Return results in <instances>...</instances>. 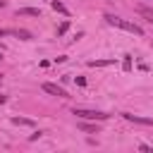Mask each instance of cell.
<instances>
[{"mask_svg":"<svg viewBox=\"0 0 153 153\" xmlns=\"http://www.w3.org/2000/svg\"><path fill=\"white\" fill-rule=\"evenodd\" d=\"M105 19H108V24H112V26H117V29H124V31H129V33H136V36H141V33H143V29H141L139 24H134V22L120 19V17H115V14H108Z\"/></svg>","mask_w":153,"mask_h":153,"instance_id":"cell-1","label":"cell"},{"mask_svg":"<svg viewBox=\"0 0 153 153\" xmlns=\"http://www.w3.org/2000/svg\"><path fill=\"white\" fill-rule=\"evenodd\" d=\"M74 115L81 117V120H93V122H100V120H108V117H110L108 112H100V110H86V108H74Z\"/></svg>","mask_w":153,"mask_h":153,"instance_id":"cell-2","label":"cell"},{"mask_svg":"<svg viewBox=\"0 0 153 153\" xmlns=\"http://www.w3.org/2000/svg\"><path fill=\"white\" fill-rule=\"evenodd\" d=\"M43 91H45V93H50V96H57V98H69V96H67V91H65L62 86L50 84V81H45V84H43Z\"/></svg>","mask_w":153,"mask_h":153,"instance_id":"cell-3","label":"cell"},{"mask_svg":"<svg viewBox=\"0 0 153 153\" xmlns=\"http://www.w3.org/2000/svg\"><path fill=\"white\" fill-rule=\"evenodd\" d=\"M122 117L127 122H136V124H146V127H153V120L151 117H141V115H131V112H122Z\"/></svg>","mask_w":153,"mask_h":153,"instance_id":"cell-4","label":"cell"},{"mask_svg":"<svg viewBox=\"0 0 153 153\" xmlns=\"http://www.w3.org/2000/svg\"><path fill=\"white\" fill-rule=\"evenodd\" d=\"M17 14H22V17H41V10H36V7H22V10H17Z\"/></svg>","mask_w":153,"mask_h":153,"instance_id":"cell-5","label":"cell"},{"mask_svg":"<svg viewBox=\"0 0 153 153\" xmlns=\"http://www.w3.org/2000/svg\"><path fill=\"white\" fill-rule=\"evenodd\" d=\"M12 36H17V38H22V41H29V38H31V33L24 31V29H12Z\"/></svg>","mask_w":153,"mask_h":153,"instance_id":"cell-6","label":"cell"},{"mask_svg":"<svg viewBox=\"0 0 153 153\" xmlns=\"http://www.w3.org/2000/svg\"><path fill=\"white\" fill-rule=\"evenodd\" d=\"M12 124H22V127H33V120H26V117H12Z\"/></svg>","mask_w":153,"mask_h":153,"instance_id":"cell-7","label":"cell"},{"mask_svg":"<svg viewBox=\"0 0 153 153\" xmlns=\"http://www.w3.org/2000/svg\"><path fill=\"white\" fill-rule=\"evenodd\" d=\"M115 60H88V67H105V65H112Z\"/></svg>","mask_w":153,"mask_h":153,"instance_id":"cell-8","label":"cell"},{"mask_svg":"<svg viewBox=\"0 0 153 153\" xmlns=\"http://www.w3.org/2000/svg\"><path fill=\"white\" fill-rule=\"evenodd\" d=\"M50 5H53V10H55V12H62V14H67V7H65L62 2H57V0H53Z\"/></svg>","mask_w":153,"mask_h":153,"instance_id":"cell-9","label":"cell"},{"mask_svg":"<svg viewBox=\"0 0 153 153\" xmlns=\"http://www.w3.org/2000/svg\"><path fill=\"white\" fill-rule=\"evenodd\" d=\"M122 67H124V72H129V69H131V55H124V60H122Z\"/></svg>","mask_w":153,"mask_h":153,"instance_id":"cell-10","label":"cell"},{"mask_svg":"<svg viewBox=\"0 0 153 153\" xmlns=\"http://www.w3.org/2000/svg\"><path fill=\"white\" fill-rule=\"evenodd\" d=\"M67 29H69V22H62V24H60V29H57V36H62Z\"/></svg>","mask_w":153,"mask_h":153,"instance_id":"cell-11","label":"cell"},{"mask_svg":"<svg viewBox=\"0 0 153 153\" xmlns=\"http://www.w3.org/2000/svg\"><path fill=\"white\" fill-rule=\"evenodd\" d=\"M139 148L146 151V153H153V146H148V143H139Z\"/></svg>","mask_w":153,"mask_h":153,"instance_id":"cell-12","label":"cell"},{"mask_svg":"<svg viewBox=\"0 0 153 153\" xmlns=\"http://www.w3.org/2000/svg\"><path fill=\"white\" fill-rule=\"evenodd\" d=\"M81 129H84V131H98L93 124H81Z\"/></svg>","mask_w":153,"mask_h":153,"instance_id":"cell-13","label":"cell"},{"mask_svg":"<svg viewBox=\"0 0 153 153\" xmlns=\"http://www.w3.org/2000/svg\"><path fill=\"white\" fill-rule=\"evenodd\" d=\"M7 33H10L7 29H0V38H2V36H7Z\"/></svg>","mask_w":153,"mask_h":153,"instance_id":"cell-14","label":"cell"},{"mask_svg":"<svg viewBox=\"0 0 153 153\" xmlns=\"http://www.w3.org/2000/svg\"><path fill=\"white\" fill-rule=\"evenodd\" d=\"M5 100H7V98H5V96H0V105H2V103H5Z\"/></svg>","mask_w":153,"mask_h":153,"instance_id":"cell-15","label":"cell"},{"mask_svg":"<svg viewBox=\"0 0 153 153\" xmlns=\"http://www.w3.org/2000/svg\"><path fill=\"white\" fill-rule=\"evenodd\" d=\"M0 7H5V2H2V0H0Z\"/></svg>","mask_w":153,"mask_h":153,"instance_id":"cell-16","label":"cell"},{"mask_svg":"<svg viewBox=\"0 0 153 153\" xmlns=\"http://www.w3.org/2000/svg\"><path fill=\"white\" fill-rule=\"evenodd\" d=\"M0 60H2V53H0Z\"/></svg>","mask_w":153,"mask_h":153,"instance_id":"cell-17","label":"cell"},{"mask_svg":"<svg viewBox=\"0 0 153 153\" xmlns=\"http://www.w3.org/2000/svg\"><path fill=\"white\" fill-rule=\"evenodd\" d=\"M0 79H2V74H0Z\"/></svg>","mask_w":153,"mask_h":153,"instance_id":"cell-18","label":"cell"}]
</instances>
